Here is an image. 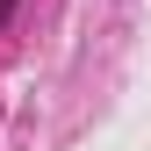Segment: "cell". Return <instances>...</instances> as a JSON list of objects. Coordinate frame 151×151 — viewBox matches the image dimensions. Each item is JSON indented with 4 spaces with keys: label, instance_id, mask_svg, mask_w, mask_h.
Masks as SVG:
<instances>
[{
    "label": "cell",
    "instance_id": "obj_1",
    "mask_svg": "<svg viewBox=\"0 0 151 151\" xmlns=\"http://www.w3.org/2000/svg\"><path fill=\"white\" fill-rule=\"evenodd\" d=\"M0 7H7V0H0Z\"/></svg>",
    "mask_w": 151,
    "mask_h": 151
}]
</instances>
